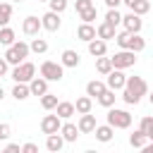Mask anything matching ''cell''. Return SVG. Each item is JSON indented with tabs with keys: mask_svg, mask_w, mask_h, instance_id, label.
<instances>
[{
	"mask_svg": "<svg viewBox=\"0 0 153 153\" xmlns=\"http://www.w3.org/2000/svg\"><path fill=\"white\" fill-rule=\"evenodd\" d=\"M96 69H98V74H110L115 67H112V60L110 57H105V55H100V57H96Z\"/></svg>",
	"mask_w": 153,
	"mask_h": 153,
	"instance_id": "25",
	"label": "cell"
},
{
	"mask_svg": "<svg viewBox=\"0 0 153 153\" xmlns=\"http://www.w3.org/2000/svg\"><path fill=\"white\" fill-rule=\"evenodd\" d=\"M5 151H7V153H19V151H22V146H19V143H7V146H5Z\"/></svg>",
	"mask_w": 153,
	"mask_h": 153,
	"instance_id": "41",
	"label": "cell"
},
{
	"mask_svg": "<svg viewBox=\"0 0 153 153\" xmlns=\"http://www.w3.org/2000/svg\"><path fill=\"white\" fill-rule=\"evenodd\" d=\"M14 2H22V0H14Z\"/></svg>",
	"mask_w": 153,
	"mask_h": 153,
	"instance_id": "49",
	"label": "cell"
},
{
	"mask_svg": "<svg viewBox=\"0 0 153 153\" xmlns=\"http://www.w3.org/2000/svg\"><path fill=\"white\" fill-rule=\"evenodd\" d=\"M48 5H50L53 12H60V14L67 10V0H48Z\"/></svg>",
	"mask_w": 153,
	"mask_h": 153,
	"instance_id": "37",
	"label": "cell"
},
{
	"mask_svg": "<svg viewBox=\"0 0 153 153\" xmlns=\"http://www.w3.org/2000/svg\"><path fill=\"white\" fill-rule=\"evenodd\" d=\"M110 60H112V67H115V69H127V67H134V65H136V53L122 48V50H117Z\"/></svg>",
	"mask_w": 153,
	"mask_h": 153,
	"instance_id": "6",
	"label": "cell"
},
{
	"mask_svg": "<svg viewBox=\"0 0 153 153\" xmlns=\"http://www.w3.org/2000/svg\"><path fill=\"white\" fill-rule=\"evenodd\" d=\"M105 84H108V88H112V91H120V88H124V84H127V76L122 74V69H112V72L108 74Z\"/></svg>",
	"mask_w": 153,
	"mask_h": 153,
	"instance_id": "12",
	"label": "cell"
},
{
	"mask_svg": "<svg viewBox=\"0 0 153 153\" xmlns=\"http://www.w3.org/2000/svg\"><path fill=\"white\" fill-rule=\"evenodd\" d=\"M0 2H5V0H0Z\"/></svg>",
	"mask_w": 153,
	"mask_h": 153,
	"instance_id": "50",
	"label": "cell"
},
{
	"mask_svg": "<svg viewBox=\"0 0 153 153\" xmlns=\"http://www.w3.org/2000/svg\"><path fill=\"white\" fill-rule=\"evenodd\" d=\"M29 45H31V53H38V55L48 50V41H45V38H33Z\"/></svg>",
	"mask_w": 153,
	"mask_h": 153,
	"instance_id": "33",
	"label": "cell"
},
{
	"mask_svg": "<svg viewBox=\"0 0 153 153\" xmlns=\"http://www.w3.org/2000/svg\"><path fill=\"white\" fill-rule=\"evenodd\" d=\"M148 10H151V0H136L131 7V12H136V14H146Z\"/></svg>",
	"mask_w": 153,
	"mask_h": 153,
	"instance_id": "34",
	"label": "cell"
},
{
	"mask_svg": "<svg viewBox=\"0 0 153 153\" xmlns=\"http://www.w3.org/2000/svg\"><path fill=\"white\" fill-rule=\"evenodd\" d=\"M115 98H117L115 91H112V88H105V91L98 96V103H100L103 108H112V105H115Z\"/></svg>",
	"mask_w": 153,
	"mask_h": 153,
	"instance_id": "28",
	"label": "cell"
},
{
	"mask_svg": "<svg viewBox=\"0 0 153 153\" xmlns=\"http://www.w3.org/2000/svg\"><path fill=\"white\" fill-rule=\"evenodd\" d=\"M29 53H31V45H29V43H24V41H14V43L7 48L5 60H7L10 65H19V62H24V60L29 57Z\"/></svg>",
	"mask_w": 153,
	"mask_h": 153,
	"instance_id": "3",
	"label": "cell"
},
{
	"mask_svg": "<svg viewBox=\"0 0 153 153\" xmlns=\"http://www.w3.org/2000/svg\"><path fill=\"white\" fill-rule=\"evenodd\" d=\"M105 88H108V84H105V81H98V79H93V81L86 84V93H88L91 98H98Z\"/></svg>",
	"mask_w": 153,
	"mask_h": 153,
	"instance_id": "23",
	"label": "cell"
},
{
	"mask_svg": "<svg viewBox=\"0 0 153 153\" xmlns=\"http://www.w3.org/2000/svg\"><path fill=\"white\" fill-rule=\"evenodd\" d=\"M0 79H2V76H0Z\"/></svg>",
	"mask_w": 153,
	"mask_h": 153,
	"instance_id": "51",
	"label": "cell"
},
{
	"mask_svg": "<svg viewBox=\"0 0 153 153\" xmlns=\"http://www.w3.org/2000/svg\"><path fill=\"white\" fill-rule=\"evenodd\" d=\"M62 146H65V139H62V134H60V131H55V134H48V139H45V148H48L50 153H57V151H62Z\"/></svg>",
	"mask_w": 153,
	"mask_h": 153,
	"instance_id": "15",
	"label": "cell"
},
{
	"mask_svg": "<svg viewBox=\"0 0 153 153\" xmlns=\"http://www.w3.org/2000/svg\"><path fill=\"white\" fill-rule=\"evenodd\" d=\"M2 98H5V91H2V86H0V100H2Z\"/></svg>",
	"mask_w": 153,
	"mask_h": 153,
	"instance_id": "46",
	"label": "cell"
},
{
	"mask_svg": "<svg viewBox=\"0 0 153 153\" xmlns=\"http://www.w3.org/2000/svg\"><path fill=\"white\" fill-rule=\"evenodd\" d=\"M10 17H12V5L10 2H0V29L10 24Z\"/></svg>",
	"mask_w": 153,
	"mask_h": 153,
	"instance_id": "30",
	"label": "cell"
},
{
	"mask_svg": "<svg viewBox=\"0 0 153 153\" xmlns=\"http://www.w3.org/2000/svg\"><path fill=\"white\" fill-rule=\"evenodd\" d=\"M43 29V22H41V17H26L24 19V24H22V31L26 33V36H38V31Z\"/></svg>",
	"mask_w": 153,
	"mask_h": 153,
	"instance_id": "11",
	"label": "cell"
},
{
	"mask_svg": "<svg viewBox=\"0 0 153 153\" xmlns=\"http://www.w3.org/2000/svg\"><path fill=\"white\" fill-rule=\"evenodd\" d=\"M41 22H43V29H45V31H57V29L62 26L60 12H53V10H48V12L41 17Z\"/></svg>",
	"mask_w": 153,
	"mask_h": 153,
	"instance_id": "9",
	"label": "cell"
},
{
	"mask_svg": "<svg viewBox=\"0 0 153 153\" xmlns=\"http://www.w3.org/2000/svg\"><path fill=\"white\" fill-rule=\"evenodd\" d=\"M122 2H124V5H127V7H129V10H131V7H134V2H136V0H122Z\"/></svg>",
	"mask_w": 153,
	"mask_h": 153,
	"instance_id": "45",
	"label": "cell"
},
{
	"mask_svg": "<svg viewBox=\"0 0 153 153\" xmlns=\"http://www.w3.org/2000/svg\"><path fill=\"white\" fill-rule=\"evenodd\" d=\"M60 134H62V139H65V141H76V136H79L81 131H79V127H76V124L65 122V124L60 127Z\"/></svg>",
	"mask_w": 153,
	"mask_h": 153,
	"instance_id": "19",
	"label": "cell"
},
{
	"mask_svg": "<svg viewBox=\"0 0 153 153\" xmlns=\"http://www.w3.org/2000/svg\"><path fill=\"white\" fill-rule=\"evenodd\" d=\"M41 76H45L48 81H60L65 76V65L62 62H53V60H45L41 65Z\"/></svg>",
	"mask_w": 153,
	"mask_h": 153,
	"instance_id": "4",
	"label": "cell"
},
{
	"mask_svg": "<svg viewBox=\"0 0 153 153\" xmlns=\"http://www.w3.org/2000/svg\"><path fill=\"white\" fill-rule=\"evenodd\" d=\"M33 74H36V67H33V62H26V60L14 65V69H12V79L14 81H24V84H29L33 79Z\"/></svg>",
	"mask_w": 153,
	"mask_h": 153,
	"instance_id": "7",
	"label": "cell"
},
{
	"mask_svg": "<svg viewBox=\"0 0 153 153\" xmlns=\"http://www.w3.org/2000/svg\"><path fill=\"white\" fill-rule=\"evenodd\" d=\"M88 53H91L93 57L105 55V53H108V41H103V38H93V41H88Z\"/></svg>",
	"mask_w": 153,
	"mask_h": 153,
	"instance_id": "16",
	"label": "cell"
},
{
	"mask_svg": "<svg viewBox=\"0 0 153 153\" xmlns=\"http://www.w3.org/2000/svg\"><path fill=\"white\" fill-rule=\"evenodd\" d=\"M139 127H141V129L146 131V136H148V141H153V117H143Z\"/></svg>",
	"mask_w": 153,
	"mask_h": 153,
	"instance_id": "35",
	"label": "cell"
},
{
	"mask_svg": "<svg viewBox=\"0 0 153 153\" xmlns=\"http://www.w3.org/2000/svg\"><path fill=\"white\" fill-rule=\"evenodd\" d=\"M112 134H115V127H112V124H98V127H96V139H98L100 143H108V141L112 139Z\"/></svg>",
	"mask_w": 153,
	"mask_h": 153,
	"instance_id": "20",
	"label": "cell"
},
{
	"mask_svg": "<svg viewBox=\"0 0 153 153\" xmlns=\"http://www.w3.org/2000/svg\"><path fill=\"white\" fill-rule=\"evenodd\" d=\"M29 88H31V96H43V93H48V79L45 76H33L29 81Z\"/></svg>",
	"mask_w": 153,
	"mask_h": 153,
	"instance_id": "14",
	"label": "cell"
},
{
	"mask_svg": "<svg viewBox=\"0 0 153 153\" xmlns=\"http://www.w3.org/2000/svg\"><path fill=\"white\" fill-rule=\"evenodd\" d=\"M57 96H53V93H43L41 96V105H43V110H55L57 108Z\"/></svg>",
	"mask_w": 153,
	"mask_h": 153,
	"instance_id": "31",
	"label": "cell"
},
{
	"mask_svg": "<svg viewBox=\"0 0 153 153\" xmlns=\"http://www.w3.org/2000/svg\"><path fill=\"white\" fill-rule=\"evenodd\" d=\"M10 134H12V127H10L7 122H0V141L10 139Z\"/></svg>",
	"mask_w": 153,
	"mask_h": 153,
	"instance_id": "38",
	"label": "cell"
},
{
	"mask_svg": "<svg viewBox=\"0 0 153 153\" xmlns=\"http://www.w3.org/2000/svg\"><path fill=\"white\" fill-rule=\"evenodd\" d=\"M105 22H108V24H112V26H120V24H122V14L117 12V7H108Z\"/></svg>",
	"mask_w": 153,
	"mask_h": 153,
	"instance_id": "32",
	"label": "cell"
},
{
	"mask_svg": "<svg viewBox=\"0 0 153 153\" xmlns=\"http://www.w3.org/2000/svg\"><path fill=\"white\" fill-rule=\"evenodd\" d=\"M12 96H14L17 100H26V98L31 96V88H29V84H24V81H17V84H14V88H12Z\"/></svg>",
	"mask_w": 153,
	"mask_h": 153,
	"instance_id": "26",
	"label": "cell"
},
{
	"mask_svg": "<svg viewBox=\"0 0 153 153\" xmlns=\"http://www.w3.org/2000/svg\"><path fill=\"white\" fill-rule=\"evenodd\" d=\"M22 151H24V153H38V146H36V143H24Z\"/></svg>",
	"mask_w": 153,
	"mask_h": 153,
	"instance_id": "40",
	"label": "cell"
},
{
	"mask_svg": "<svg viewBox=\"0 0 153 153\" xmlns=\"http://www.w3.org/2000/svg\"><path fill=\"white\" fill-rule=\"evenodd\" d=\"M76 127H79L81 134H91V131H96L98 124H96V117H93L91 112H84V115L79 117V124H76Z\"/></svg>",
	"mask_w": 153,
	"mask_h": 153,
	"instance_id": "13",
	"label": "cell"
},
{
	"mask_svg": "<svg viewBox=\"0 0 153 153\" xmlns=\"http://www.w3.org/2000/svg\"><path fill=\"white\" fill-rule=\"evenodd\" d=\"M74 108H76V112H79V115H84V112H91V108H93V98H91V96L86 93V96L76 98Z\"/></svg>",
	"mask_w": 153,
	"mask_h": 153,
	"instance_id": "27",
	"label": "cell"
},
{
	"mask_svg": "<svg viewBox=\"0 0 153 153\" xmlns=\"http://www.w3.org/2000/svg\"><path fill=\"white\" fill-rule=\"evenodd\" d=\"M55 112H57L62 120H69V117L76 112V108H74V103H69V100H60L57 108H55Z\"/></svg>",
	"mask_w": 153,
	"mask_h": 153,
	"instance_id": "22",
	"label": "cell"
},
{
	"mask_svg": "<svg viewBox=\"0 0 153 153\" xmlns=\"http://www.w3.org/2000/svg\"><path fill=\"white\" fill-rule=\"evenodd\" d=\"M76 36H79L81 41H86V43H88V41H93V38H98L96 26H93V24H86V22H84V24L76 29Z\"/></svg>",
	"mask_w": 153,
	"mask_h": 153,
	"instance_id": "17",
	"label": "cell"
},
{
	"mask_svg": "<svg viewBox=\"0 0 153 153\" xmlns=\"http://www.w3.org/2000/svg\"><path fill=\"white\" fill-rule=\"evenodd\" d=\"M122 24H124V31H131V33H139V31H141V26H143L141 14H136V12L124 14V17H122Z\"/></svg>",
	"mask_w": 153,
	"mask_h": 153,
	"instance_id": "10",
	"label": "cell"
},
{
	"mask_svg": "<svg viewBox=\"0 0 153 153\" xmlns=\"http://www.w3.org/2000/svg\"><path fill=\"white\" fill-rule=\"evenodd\" d=\"M148 98H151V103H153V93H151V96H148Z\"/></svg>",
	"mask_w": 153,
	"mask_h": 153,
	"instance_id": "47",
	"label": "cell"
},
{
	"mask_svg": "<svg viewBox=\"0 0 153 153\" xmlns=\"http://www.w3.org/2000/svg\"><path fill=\"white\" fill-rule=\"evenodd\" d=\"M108 124H112L115 129H127V127H131V115L127 110L110 108L108 110Z\"/></svg>",
	"mask_w": 153,
	"mask_h": 153,
	"instance_id": "5",
	"label": "cell"
},
{
	"mask_svg": "<svg viewBox=\"0 0 153 153\" xmlns=\"http://www.w3.org/2000/svg\"><path fill=\"white\" fill-rule=\"evenodd\" d=\"M38 2H48V0H38Z\"/></svg>",
	"mask_w": 153,
	"mask_h": 153,
	"instance_id": "48",
	"label": "cell"
},
{
	"mask_svg": "<svg viewBox=\"0 0 153 153\" xmlns=\"http://www.w3.org/2000/svg\"><path fill=\"white\" fill-rule=\"evenodd\" d=\"M115 29H117V26H112V24L103 22V24H98V26H96V33H98V38L110 41V38H115V36H117V33H115Z\"/></svg>",
	"mask_w": 153,
	"mask_h": 153,
	"instance_id": "21",
	"label": "cell"
},
{
	"mask_svg": "<svg viewBox=\"0 0 153 153\" xmlns=\"http://www.w3.org/2000/svg\"><path fill=\"white\" fill-rule=\"evenodd\" d=\"M60 62L65 65V67H79V62H81V57H79V53L76 50H62V57H60Z\"/></svg>",
	"mask_w": 153,
	"mask_h": 153,
	"instance_id": "18",
	"label": "cell"
},
{
	"mask_svg": "<svg viewBox=\"0 0 153 153\" xmlns=\"http://www.w3.org/2000/svg\"><path fill=\"white\" fill-rule=\"evenodd\" d=\"M79 17H81V22H86V24H91L96 17H98V12H96V7H88V10H84V12H79Z\"/></svg>",
	"mask_w": 153,
	"mask_h": 153,
	"instance_id": "36",
	"label": "cell"
},
{
	"mask_svg": "<svg viewBox=\"0 0 153 153\" xmlns=\"http://www.w3.org/2000/svg\"><path fill=\"white\" fill-rule=\"evenodd\" d=\"M88 7H93V0H76V12H84Z\"/></svg>",
	"mask_w": 153,
	"mask_h": 153,
	"instance_id": "39",
	"label": "cell"
},
{
	"mask_svg": "<svg viewBox=\"0 0 153 153\" xmlns=\"http://www.w3.org/2000/svg\"><path fill=\"white\" fill-rule=\"evenodd\" d=\"M141 151H146V153H153V141H151V143H146Z\"/></svg>",
	"mask_w": 153,
	"mask_h": 153,
	"instance_id": "44",
	"label": "cell"
},
{
	"mask_svg": "<svg viewBox=\"0 0 153 153\" xmlns=\"http://www.w3.org/2000/svg\"><path fill=\"white\" fill-rule=\"evenodd\" d=\"M129 143H131V148H143L146 143H148V136H146V131L139 127L131 136H129Z\"/></svg>",
	"mask_w": 153,
	"mask_h": 153,
	"instance_id": "24",
	"label": "cell"
},
{
	"mask_svg": "<svg viewBox=\"0 0 153 153\" xmlns=\"http://www.w3.org/2000/svg\"><path fill=\"white\" fill-rule=\"evenodd\" d=\"M115 43L124 50H134V53H141L146 48V41L139 36V33H131V31H122L115 36Z\"/></svg>",
	"mask_w": 153,
	"mask_h": 153,
	"instance_id": "2",
	"label": "cell"
},
{
	"mask_svg": "<svg viewBox=\"0 0 153 153\" xmlns=\"http://www.w3.org/2000/svg\"><path fill=\"white\" fill-rule=\"evenodd\" d=\"M148 93V84L143 81V76H127V84H124V93H122V100L127 105H136L141 100V96Z\"/></svg>",
	"mask_w": 153,
	"mask_h": 153,
	"instance_id": "1",
	"label": "cell"
},
{
	"mask_svg": "<svg viewBox=\"0 0 153 153\" xmlns=\"http://www.w3.org/2000/svg\"><path fill=\"white\" fill-rule=\"evenodd\" d=\"M120 2H122V0H105V5H108V7H117Z\"/></svg>",
	"mask_w": 153,
	"mask_h": 153,
	"instance_id": "43",
	"label": "cell"
},
{
	"mask_svg": "<svg viewBox=\"0 0 153 153\" xmlns=\"http://www.w3.org/2000/svg\"><path fill=\"white\" fill-rule=\"evenodd\" d=\"M60 127H62V117L57 112L55 115H45L41 120V131L43 134H55V131H60Z\"/></svg>",
	"mask_w": 153,
	"mask_h": 153,
	"instance_id": "8",
	"label": "cell"
},
{
	"mask_svg": "<svg viewBox=\"0 0 153 153\" xmlns=\"http://www.w3.org/2000/svg\"><path fill=\"white\" fill-rule=\"evenodd\" d=\"M14 41H17V36H14V31H12L10 26H2V29H0V43L10 48V45H12Z\"/></svg>",
	"mask_w": 153,
	"mask_h": 153,
	"instance_id": "29",
	"label": "cell"
},
{
	"mask_svg": "<svg viewBox=\"0 0 153 153\" xmlns=\"http://www.w3.org/2000/svg\"><path fill=\"white\" fill-rule=\"evenodd\" d=\"M7 65H10V62H7L5 57H0V76H5V74H7Z\"/></svg>",
	"mask_w": 153,
	"mask_h": 153,
	"instance_id": "42",
	"label": "cell"
}]
</instances>
